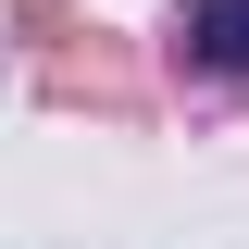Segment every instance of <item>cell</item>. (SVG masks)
<instances>
[{
    "label": "cell",
    "mask_w": 249,
    "mask_h": 249,
    "mask_svg": "<svg viewBox=\"0 0 249 249\" xmlns=\"http://www.w3.org/2000/svg\"><path fill=\"white\" fill-rule=\"evenodd\" d=\"M175 50H187V75H249V0H187Z\"/></svg>",
    "instance_id": "obj_1"
}]
</instances>
